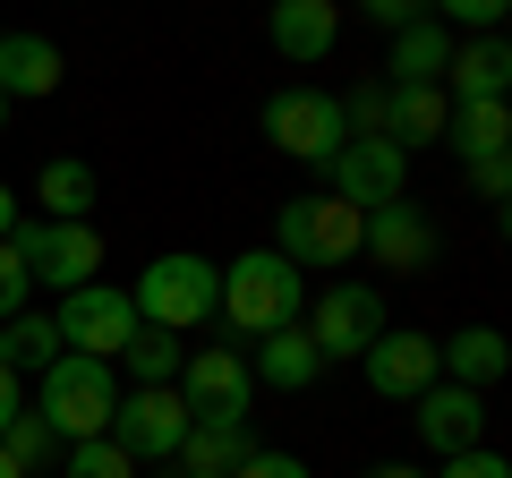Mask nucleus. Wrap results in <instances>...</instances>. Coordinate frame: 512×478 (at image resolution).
Segmentation results:
<instances>
[{
	"label": "nucleus",
	"instance_id": "nucleus-9",
	"mask_svg": "<svg viewBox=\"0 0 512 478\" xmlns=\"http://www.w3.org/2000/svg\"><path fill=\"white\" fill-rule=\"evenodd\" d=\"M299 325H308V342L325 350V359H359L393 316H384V291H376V282H325V299H316Z\"/></svg>",
	"mask_w": 512,
	"mask_h": 478
},
{
	"label": "nucleus",
	"instance_id": "nucleus-40",
	"mask_svg": "<svg viewBox=\"0 0 512 478\" xmlns=\"http://www.w3.org/2000/svg\"><path fill=\"white\" fill-rule=\"evenodd\" d=\"M180 478H197V470H180Z\"/></svg>",
	"mask_w": 512,
	"mask_h": 478
},
{
	"label": "nucleus",
	"instance_id": "nucleus-13",
	"mask_svg": "<svg viewBox=\"0 0 512 478\" xmlns=\"http://www.w3.org/2000/svg\"><path fill=\"white\" fill-rule=\"evenodd\" d=\"M359 257H376L384 274H419V265L436 257V222H427L419 205H410V188H402V197H384V205H367Z\"/></svg>",
	"mask_w": 512,
	"mask_h": 478
},
{
	"label": "nucleus",
	"instance_id": "nucleus-16",
	"mask_svg": "<svg viewBox=\"0 0 512 478\" xmlns=\"http://www.w3.org/2000/svg\"><path fill=\"white\" fill-rule=\"evenodd\" d=\"M325 368H333V359L308 342V325H282V333H256V368L248 376H256V385H274V393H308Z\"/></svg>",
	"mask_w": 512,
	"mask_h": 478
},
{
	"label": "nucleus",
	"instance_id": "nucleus-24",
	"mask_svg": "<svg viewBox=\"0 0 512 478\" xmlns=\"http://www.w3.org/2000/svg\"><path fill=\"white\" fill-rule=\"evenodd\" d=\"M504 137H512V111H504V94H487V103H453L444 111V146L470 163V154H504Z\"/></svg>",
	"mask_w": 512,
	"mask_h": 478
},
{
	"label": "nucleus",
	"instance_id": "nucleus-32",
	"mask_svg": "<svg viewBox=\"0 0 512 478\" xmlns=\"http://www.w3.org/2000/svg\"><path fill=\"white\" fill-rule=\"evenodd\" d=\"M470 188L487 205H504V188H512V154H470Z\"/></svg>",
	"mask_w": 512,
	"mask_h": 478
},
{
	"label": "nucleus",
	"instance_id": "nucleus-6",
	"mask_svg": "<svg viewBox=\"0 0 512 478\" xmlns=\"http://www.w3.org/2000/svg\"><path fill=\"white\" fill-rule=\"evenodd\" d=\"M265 137H274L291 163H316V171H325L333 146L350 137L342 94H325V86H282V94H265Z\"/></svg>",
	"mask_w": 512,
	"mask_h": 478
},
{
	"label": "nucleus",
	"instance_id": "nucleus-3",
	"mask_svg": "<svg viewBox=\"0 0 512 478\" xmlns=\"http://www.w3.org/2000/svg\"><path fill=\"white\" fill-rule=\"evenodd\" d=\"M128 299H137V325L197 333V325H214V308H222V265L197 257V248H171V257H154L146 274L128 282Z\"/></svg>",
	"mask_w": 512,
	"mask_h": 478
},
{
	"label": "nucleus",
	"instance_id": "nucleus-21",
	"mask_svg": "<svg viewBox=\"0 0 512 478\" xmlns=\"http://www.w3.org/2000/svg\"><path fill=\"white\" fill-rule=\"evenodd\" d=\"M256 453V436H248V419H188V436H180V470H197V478H231L239 461Z\"/></svg>",
	"mask_w": 512,
	"mask_h": 478
},
{
	"label": "nucleus",
	"instance_id": "nucleus-11",
	"mask_svg": "<svg viewBox=\"0 0 512 478\" xmlns=\"http://www.w3.org/2000/svg\"><path fill=\"white\" fill-rule=\"evenodd\" d=\"M248 393H256V376H248V359H239L231 342H205V350H188V359H180L188 419H248Z\"/></svg>",
	"mask_w": 512,
	"mask_h": 478
},
{
	"label": "nucleus",
	"instance_id": "nucleus-30",
	"mask_svg": "<svg viewBox=\"0 0 512 478\" xmlns=\"http://www.w3.org/2000/svg\"><path fill=\"white\" fill-rule=\"evenodd\" d=\"M26 299H35V274H26L18 248L0 239V316H26Z\"/></svg>",
	"mask_w": 512,
	"mask_h": 478
},
{
	"label": "nucleus",
	"instance_id": "nucleus-8",
	"mask_svg": "<svg viewBox=\"0 0 512 478\" xmlns=\"http://www.w3.org/2000/svg\"><path fill=\"white\" fill-rule=\"evenodd\" d=\"M188 436V402L180 385H128L120 410H111V444H120L128 461H171Z\"/></svg>",
	"mask_w": 512,
	"mask_h": 478
},
{
	"label": "nucleus",
	"instance_id": "nucleus-28",
	"mask_svg": "<svg viewBox=\"0 0 512 478\" xmlns=\"http://www.w3.org/2000/svg\"><path fill=\"white\" fill-rule=\"evenodd\" d=\"M427 18L436 26H470V35H504L512 0H427Z\"/></svg>",
	"mask_w": 512,
	"mask_h": 478
},
{
	"label": "nucleus",
	"instance_id": "nucleus-7",
	"mask_svg": "<svg viewBox=\"0 0 512 478\" xmlns=\"http://www.w3.org/2000/svg\"><path fill=\"white\" fill-rule=\"evenodd\" d=\"M52 333L60 350H86V359H120V342L137 333V299L120 282H77L52 299Z\"/></svg>",
	"mask_w": 512,
	"mask_h": 478
},
{
	"label": "nucleus",
	"instance_id": "nucleus-5",
	"mask_svg": "<svg viewBox=\"0 0 512 478\" xmlns=\"http://www.w3.org/2000/svg\"><path fill=\"white\" fill-rule=\"evenodd\" d=\"M9 248H18V265H26V274H35L52 299L103 274V231H94V222H43V214H18Z\"/></svg>",
	"mask_w": 512,
	"mask_h": 478
},
{
	"label": "nucleus",
	"instance_id": "nucleus-37",
	"mask_svg": "<svg viewBox=\"0 0 512 478\" xmlns=\"http://www.w3.org/2000/svg\"><path fill=\"white\" fill-rule=\"evenodd\" d=\"M367 478H427V470H410V461H384V470H367Z\"/></svg>",
	"mask_w": 512,
	"mask_h": 478
},
{
	"label": "nucleus",
	"instance_id": "nucleus-26",
	"mask_svg": "<svg viewBox=\"0 0 512 478\" xmlns=\"http://www.w3.org/2000/svg\"><path fill=\"white\" fill-rule=\"evenodd\" d=\"M52 359H60V333H52V316H0V368L43 376Z\"/></svg>",
	"mask_w": 512,
	"mask_h": 478
},
{
	"label": "nucleus",
	"instance_id": "nucleus-1",
	"mask_svg": "<svg viewBox=\"0 0 512 478\" xmlns=\"http://www.w3.org/2000/svg\"><path fill=\"white\" fill-rule=\"evenodd\" d=\"M111 410H120V376H111V359H86V350H60L52 368L35 376V419L52 427L60 444L111 436Z\"/></svg>",
	"mask_w": 512,
	"mask_h": 478
},
{
	"label": "nucleus",
	"instance_id": "nucleus-4",
	"mask_svg": "<svg viewBox=\"0 0 512 478\" xmlns=\"http://www.w3.org/2000/svg\"><path fill=\"white\" fill-rule=\"evenodd\" d=\"M359 231H367V214L342 205L333 188H325V197H291L274 214V257H291L299 274H333V265L359 257Z\"/></svg>",
	"mask_w": 512,
	"mask_h": 478
},
{
	"label": "nucleus",
	"instance_id": "nucleus-33",
	"mask_svg": "<svg viewBox=\"0 0 512 478\" xmlns=\"http://www.w3.org/2000/svg\"><path fill=\"white\" fill-rule=\"evenodd\" d=\"M231 478H308V461H299V453H265V444H256Z\"/></svg>",
	"mask_w": 512,
	"mask_h": 478
},
{
	"label": "nucleus",
	"instance_id": "nucleus-35",
	"mask_svg": "<svg viewBox=\"0 0 512 478\" xmlns=\"http://www.w3.org/2000/svg\"><path fill=\"white\" fill-rule=\"evenodd\" d=\"M18 410H26V376H18V368H0V427L18 419Z\"/></svg>",
	"mask_w": 512,
	"mask_h": 478
},
{
	"label": "nucleus",
	"instance_id": "nucleus-25",
	"mask_svg": "<svg viewBox=\"0 0 512 478\" xmlns=\"http://www.w3.org/2000/svg\"><path fill=\"white\" fill-rule=\"evenodd\" d=\"M180 359H188V333H163V325H137L120 342L128 385H180Z\"/></svg>",
	"mask_w": 512,
	"mask_h": 478
},
{
	"label": "nucleus",
	"instance_id": "nucleus-12",
	"mask_svg": "<svg viewBox=\"0 0 512 478\" xmlns=\"http://www.w3.org/2000/svg\"><path fill=\"white\" fill-rule=\"evenodd\" d=\"M359 368H367V385L384 393V402H419L427 385H436V333H410V325H384L376 342L359 350Z\"/></svg>",
	"mask_w": 512,
	"mask_h": 478
},
{
	"label": "nucleus",
	"instance_id": "nucleus-10",
	"mask_svg": "<svg viewBox=\"0 0 512 478\" xmlns=\"http://www.w3.org/2000/svg\"><path fill=\"white\" fill-rule=\"evenodd\" d=\"M325 180H333V197L342 205H384V197H402L410 188V154L393 146V137H342L333 146V163H325Z\"/></svg>",
	"mask_w": 512,
	"mask_h": 478
},
{
	"label": "nucleus",
	"instance_id": "nucleus-22",
	"mask_svg": "<svg viewBox=\"0 0 512 478\" xmlns=\"http://www.w3.org/2000/svg\"><path fill=\"white\" fill-rule=\"evenodd\" d=\"M444 60H453V26L436 18L393 26V86H444Z\"/></svg>",
	"mask_w": 512,
	"mask_h": 478
},
{
	"label": "nucleus",
	"instance_id": "nucleus-38",
	"mask_svg": "<svg viewBox=\"0 0 512 478\" xmlns=\"http://www.w3.org/2000/svg\"><path fill=\"white\" fill-rule=\"evenodd\" d=\"M0 478H26V470H18V461H9V453H0Z\"/></svg>",
	"mask_w": 512,
	"mask_h": 478
},
{
	"label": "nucleus",
	"instance_id": "nucleus-14",
	"mask_svg": "<svg viewBox=\"0 0 512 478\" xmlns=\"http://www.w3.org/2000/svg\"><path fill=\"white\" fill-rule=\"evenodd\" d=\"M410 419H419V444L427 453H470L478 436H487V393H470V385H427L419 393V410H410Z\"/></svg>",
	"mask_w": 512,
	"mask_h": 478
},
{
	"label": "nucleus",
	"instance_id": "nucleus-27",
	"mask_svg": "<svg viewBox=\"0 0 512 478\" xmlns=\"http://www.w3.org/2000/svg\"><path fill=\"white\" fill-rule=\"evenodd\" d=\"M52 444H60V436H52V427H43V419H35V410H18V419L0 427V453L18 461V470H26V478H35V470H43V461H52Z\"/></svg>",
	"mask_w": 512,
	"mask_h": 478
},
{
	"label": "nucleus",
	"instance_id": "nucleus-15",
	"mask_svg": "<svg viewBox=\"0 0 512 478\" xmlns=\"http://www.w3.org/2000/svg\"><path fill=\"white\" fill-rule=\"evenodd\" d=\"M265 35H274L282 60L316 69V60L333 52V35H342V9H333V0H274V9H265Z\"/></svg>",
	"mask_w": 512,
	"mask_h": 478
},
{
	"label": "nucleus",
	"instance_id": "nucleus-20",
	"mask_svg": "<svg viewBox=\"0 0 512 478\" xmlns=\"http://www.w3.org/2000/svg\"><path fill=\"white\" fill-rule=\"evenodd\" d=\"M444 111H453V94L444 86H384V137L393 146H444Z\"/></svg>",
	"mask_w": 512,
	"mask_h": 478
},
{
	"label": "nucleus",
	"instance_id": "nucleus-23",
	"mask_svg": "<svg viewBox=\"0 0 512 478\" xmlns=\"http://www.w3.org/2000/svg\"><path fill=\"white\" fill-rule=\"evenodd\" d=\"M35 205H43V222H94V163L52 154L35 171Z\"/></svg>",
	"mask_w": 512,
	"mask_h": 478
},
{
	"label": "nucleus",
	"instance_id": "nucleus-34",
	"mask_svg": "<svg viewBox=\"0 0 512 478\" xmlns=\"http://www.w3.org/2000/svg\"><path fill=\"white\" fill-rule=\"evenodd\" d=\"M359 9H367V26H384V35L410 26V18H427V0H359Z\"/></svg>",
	"mask_w": 512,
	"mask_h": 478
},
{
	"label": "nucleus",
	"instance_id": "nucleus-2",
	"mask_svg": "<svg viewBox=\"0 0 512 478\" xmlns=\"http://www.w3.org/2000/svg\"><path fill=\"white\" fill-rule=\"evenodd\" d=\"M239 333H282L308 316V274H299L291 257H274V248H248V257L222 265V308Z\"/></svg>",
	"mask_w": 512,
	"mask_h": 478
},
{
	"label": "nucleus",
	"instance_id": "nucleus-18",
	"mask_svg": "<svg viewBox=\"0 0 512 478\" xmlns=\"http://www.w3.org/2000/svg\"><path fill=\"white\" fill-rule=\"evenodd\" d=\"M436 368H444V385H470V393H487V385H504V368H512V342L495 325H461L453 342H436Z\"/></svg>",
	"mask_w": 512,
	"mask_h": 478
},
{
	"label": "nucleus",
	"instance_id": "nucleus-17",
	"mask_svg": "<svg viewBox=\"0 0 512 478\" xmlns=\"http://www.w3.org/2000/svg\"><path fill=\"white\" fill-rule=\"evenodd\" d=\"M60 52H52V35H26V26H0V94L9 103H35V94H52L60 86Z\"/></svg>",
	"mask_w": 512,
	"mask_h": 478
},
{
	"label": "nucleus",
	"instance_id": "nucleus-29",
	"mask_svg": "<svg viewBox=\"0 0 512 478\" xmlns=\"http://www.w3.org/2000/svg\"><path fill=\"white\" fill-rule=\"evenodd\" d=\"M69 478H137V461L111 436H86V444H69Z\"/></svg>",
	"mask_w": 512,
	"mask_h": 478
},
{
	"label": "nucleus",
	"instance_id": "nucleus-19",
	"mask_svg": "<svg viewBox=\"0 0 512 478\" xmlns=\"http://www.w3.org/2000/svg\"><path fill=\"white\" fill-rule=\"evenodd\" d=\"M512 86V43L504 35H470L453 43V60H444V94L453 103H487V94Z\"/></svg>",
	"mask_w": 512,
	"mask_h": 478
},
{
	"label": "nucleus",
	"instance_id": "nucleus-39",
	"mask_svg": "<svg viewBox=\"0 0 512 478\" xmlns=\"http://www.w3.org/2000/svg\"><path fill=\"white\" fill-rule=\"evenodd\" d=\"M0 129H9V94H0Z\"/></svg>",
	"mask_w": 512,
	"mask_h": 478
},
{
	"label": "nucleus",
	"instance_id": "nucleus-31",
	"mask_svg": "<svg viewBox=\"0 0 512 478\" xmlns=\"http://www.w3.org/2000/svg\"><path fill=\"white\" fill-rule=\"evenodd\" d=\"M436 478H512V461L504 453H487V444H470V453H444V470Z\"/></svg>",
	"mask_w": 512,
	"mask_h": 478
},
{
	"label": "nucleus",
	"instance_id": "nucleus-36",
	"mask_svg": "<svg viewBox=\"0 0 512 478\" xmlns=\"http://www.w3.org/2000/svg\"><path fill=\"white\" fill-rule=\"evenodd\" d=\"M18 231V197H9V180H0V239Z\"/></svg>",
	"mask_w": 512,
	"mask_h": 478
}]
</instances>
